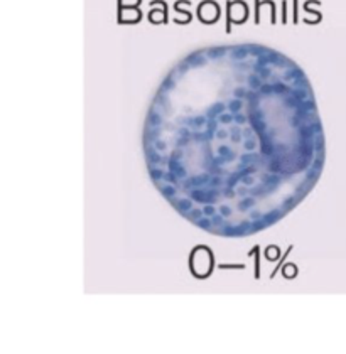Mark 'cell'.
Returning a JSON list of instances; mask_svg holds the SVG:
<instances>
[{"label": "cell", "mask_w": 346, "mask_h": 354, "mask_svg": "<svg viewBox=\"0 0 346 354\" xmlns=\"http://www.w3.org/2000/svg\"><path fill=\"white\" fill-rule=\"evenodd\" d=\"M149 177L196 228H271L322 174L326 138L306 73L255 42L196 49L157 88L142 133Z\"/></svg>", "instance_id": "cell-1"}, {"label": "cell", "mask_w": 346, "mask_h": 354, "mask_svg": "<svg viewBox=\"0 0 346 354\" xmlns=\"http://www.w3.org/2000/svg\"><path fill=\"white\" fill-rule=\"evenodd\" d=\"M199 19L205 22H213L215 19H218V6H215L210 0L201 3V6H199Z\"/></svg>", "instance_id": "cell-2"}]
</instances>
